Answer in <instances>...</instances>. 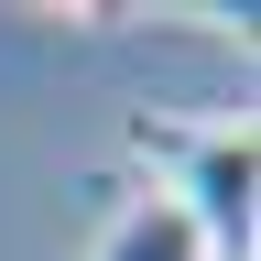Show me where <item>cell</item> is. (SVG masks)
<instances>
[{
    "label": "cell",
    "instance_id": "6da1fadb",
    "mask_svg": "<svg viewBox=\"0 0 261 261\" xmlns=\"http://www.w3.org/2000/svg\"><path fill=\"white\" fill-rule=\"evenodd\" d=\"M142 163H163V196L207 240V261H250L261 240V142L250 120H142Z\"/></svg>",
    "mask_w": 261,
    "mask_h": 261
},
{
    "label": "cell",
    "instance_id": "7a4b0ae2",
    "mask_svg": "<svg viewBox=\"0 0 261 261\" xmlns=\"http://www.w3.org/2000/svg\"><path fill=\"white\" fill-rule=\"evenodd\" d=\"M87 261H207V240L185 228V207H174V196H130Z\"/></svg>",
    "mask_w": 261,
    "mask_h": 261
}]
</instances>
